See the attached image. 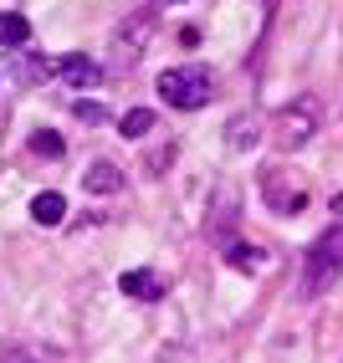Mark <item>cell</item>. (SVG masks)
<instances>
[{"label":"cell","instance_id":"obj_1","mask_svg":"<svg viewBox=\"0 0 343 363\" xmlns=\"http://www.w3.org/2000/svg\"><path fill=\"white\" fill-rule=\"evenodd\" d=\"M338 272H343V220L328 225L323 235L312 240V251H307V261H303V297H307V302L323 297L328 286L338 281Z\"/></svg>","mask_w":343,"mask_h":363},{"label":"cell","instance_id":"obj_2","mask_svg":"<svg viewBox=\"0 0 343 363\" xmlns=\"http://www.w3.org/2000/svg\"><path fill=\"white\" fill-rule=\"evenodd\" d=\"M159 98L169 108H205L210 103V72L200 62H190V67H169L164 77H159Z\"/></svg>","mask_w":343,"mask_h":363},{"label":"cell","instance_id":"obj_3","mask_svg":"<svg viewBox=\"0 0 343 363\" xmlns=\"http://www.w3.org/2000/svg\"><path fill=\"white\" fill-rule=\"evenodd\" d=\"M261 200H266L272 215H303L312 195H307V184L298 174H287V169H266V174H261Z\"/></svg>","mask_w":343,"mask_h":363},{"label":"cell","instance_id":"obj_4","mask_svg":"<svg viewBox=\"0 0 343 363\" xmlns=\"http://www.w3.org/2000/svg\"><path fill=\"white\" fill-rule=\"evenodd\" d=\"M317 118H323L317 98H298L292 108L277 113V143H282V149H303V143L317 133Z\"/></svg>","mask_w":343,"mask_h":363},{"label":"cell","instance_id":"obj_5","mask_svg":"<svg viewBox=\"0 0 343 363\" xmlns=\"http://www.w3.org/2000/svg\"><path fill=\"white\" fill-rule=\"evenodd\" d=\"M149 36H154V16L149 11H134L124 26L113 31V62L118 67H134L143 52H149Z\"/></svg>","mask_w":343,"mask_h":363},{"label":"cell","instance_id":"obj_6","mask_svg":"<svg viewBox=\"0 0 343 363\" xmlns=\"http://www.w3.org/2000/svg\"><path fill=\"white\" fill-rule=\"evenodd\" d=\"M118 292H124L129 302H159V297H164V277L149 272V266H138V272H124V277H118Z\"/></svg>","mask_w":343,"mask_h":363},{"label":"cell","instance_id":"obj_7","mask_svg":"<svg viewBox=\"0 0 343 363\" xmlns=\"http://www.w3.org/2000/svg\"><path fill=\"white\" fill-rule=\"evenodd\" d=\"M57 72H62V82H72V87H92L97 77H103V67H97L92 57H82V52L57 57Z\"/></svg>","mask_w":343,"mask_h":363},{"label":"cell","instance_id":"obj_8","mask_svg":"<svg viewBox=\"0 0 343 363\" xmlns=\"http://www.w3.org/2000/svg\"><path fill=\"white\" fill-rule=\"evenodd\" d=\"M256 138H261V123H256V113H236L231 123H226V149H231V154H246Z\"/></svg>","mask_w":343,"mask_h":363},{"label":"cell","instance_id":"obj_9","mask_svg":"<svg viewBox=\"0 0 343 363\" xmlns=\"http://www.w3.org/2000/svg\"><path fill=\"white\" fill-rule=\"evenodd\" d=\"M82 184L92 189V195H118V184H124V169H118V164H108V159H97V164H87Z\"/></svg>","mask_w":343,"mask_h":363},{"label":"cell","instance_id":"obj_10","mask_svg":"<svg viewBox=\"0 0 343 363\" xmlns=\"http://www.w3.org/2000/svg\"><path fill=\"white\" fill-rule=\"evenodd\" d=\"M62 215H67V200L57 195V189H41V195L31 200V220L36 225H62Z\"/></svg>","mask_w":343,"mask_h":363},{"label":"cell","instance_id":"obj_11","mask_svg":"<svg viewBox=\"0 0 343 363\" xmlns=\"http://www.w3.org/2000/svg\"><path fill=\"white\" fill-rule=\"evenodd\" d=\"M26 41H31V21L6 11V16H0V46H26Z\"/></svg>","mask_w":343,"mask_h":363},{"label":"cell","instance_id":"obj_12","mask_svg":"<svg viewBox=\"0 0 343 363\" xmlns=\"http://www.w3.org/2000/svg\"><path fill=\"white\" fill-rule=\"evenodd\" d=\"M149 128H154V113L149 108H129L124 118H118V133H124V138H143Z\"/></svg>","mask_w":343,"mask_h":363},{"label":"cell","instance_id":"obj_13","mask_svg":"<svg viewBox=\"0 0 343 363\" xmlns=\"http://www.w3.org/2000/svg\"><path fill=\"white\" fill-rule=\"evenodd\" d=\"M31 154H41V159H62L67 143H62V133H52V128H36V133H31Z\"/></svg>","mask_w":343,"mask_h":363},{"label":"cell","instance_id":"obj_14","mask_svg":"<svg viewBox=\"0 0 343 363\" xmlns=\"http://www.w3.org/2000/svg\"><path fill=\"white\" fill-rule=\"evenodd\" d=\"M226 256H231V266H236V272H256V266L266 261V251H261V246H231Z\"/></svg>","mask_w":343,"mask_h":363},{"label":"cell","instance_id":"obj_15","mask_svg":"<svg viewBox=\"0 0 343 363\" xmlns=\"http://www.w3.org/2000/svg\"><path fill=\"white\" fill-rule=\"evenodd\" d=\"M77 118H87V123H97V118H103V108H97V103H77Z\"/></svg>","mask_w":343,"mask_h":363},{"label":"cell","instance_id":"obj_16","mask_svg":"<svg viewBox=\"0 0 343 363\" xmlns=\"http://www.w3.org/2000/svg\"><path fill=\"white\" fill-rule=\"evenodd\" d=\"M0 363H36L31 353H21V348H11V353H0Z\"/></svg>","mask_w":343,"mask_h":363}]
</instances>
